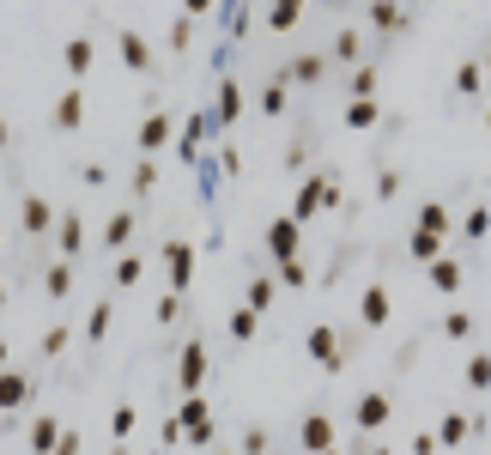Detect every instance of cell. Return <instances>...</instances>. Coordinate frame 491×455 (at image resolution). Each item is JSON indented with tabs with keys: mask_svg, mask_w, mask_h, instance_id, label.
<instances>
[{
	"mask_svg": "<svg viewBox=\"0 0 491 455\" xmlns=\"http://www.w3.org/2000/svg\"><path fill=\"white\" fill-rule=\"evenodd\" d=\"M340 207V182L334 176H304L297 182V201H291V219L297 225H310V219H321V212Z\"/></svg>",
	"mask_w": 491,
	"mask_h": 455,
	"instance_id": "6da1fadb",
	"label": "cell"
},
{
	"mask_svg": "<svg viewBox=\"0 0 491 455\" xmlns=\"http://www.w3.org/2000/svg\"><path fill=\"white\" fill-rule=\"evenodd\" d=\"M158 261H164V280H170V291L182 298V291L194 285V267H201V249H194V243H164V249H158Z\"/></svg>",
	"mask_w": 491,
	"mask_h": 455,
	"instance_id": "7a4b0ae2",
	"label": "cell"
},
{
	"mask_svg": "<svg viewBox=\"0 0 491 455\" xmlns=\"http://www.w3.org/2000/svg\"><path fill=\"white\" fill-rule=\"evenodd\" d=\"M304 347H310V358H316L328 377H340V371H346V352H340V328H334V322H316V328L304 334Z\"/></svg>",
	"mask_w": 491,
	"mask_h": 455,
	"instance_id": "3957f363",
	"label": "cell"
},
{
	"mask_svg": "<svg viewBox=\"0 0 491 455\" xmlns=\"http://www.w3.org/2000/svg\"><path fill=\"white\" fill-rule=\"evenodd\" d=\"M237 116H243V85H237V79H218V92H212V109H207V128H218V134H225Z\"/></svg>",
	"mask_w": 491,
	"mask_h": 455,
	"instance_id": "277c9868",
	"label": "cell"
},
{
	"mask_svg": "<svg viewBox=\"0 0 491 455\" xmlns=\"http://www.w3.org/2000/svg\"><path fill=\"white\" fill-rule=\"evenodd\" d=\"M207 347H201V340H188V347H182V358H176V388H182V395H201V383H207Z\"/></svg>",
	"mask_w": 491,
	"mask_h": 455,
	"instance_id": "5b68a950",
	"label": "cell"
},
{
	"mask_svg": "<svg viewBox=\"0 0 491 455\" xmlns=\"http://www.w3.org/2000/svg\"><path fill=\"white\" fill-rule=\"evenodd\" d=\"M297 243H304V225H297L291 212H280V219L267 225V255H273V261H297Z\"/></svg>",
	"mask_w": 491,
	"mask_h": 455,
	"instance_id": "8992f818",
	"label": "cell"
},
{
	"mask_svg": "<svg viewBox=\"0 0 491 455\" xmlns=\"http://www.w3.org/2000/svg\"><path fill=\"white\" fill-rule=\"evenodd\" d=\"M91 61H98V43H91V36H67V43H61V73H67L73 85L91 73Z\"/></svg>",
	"mask_w": 491,
	"mask_h": 455,
	"instance_id": "52a82bcc",
	"label": "cell"
},
{
	"mask_svg": "<svg viewBox=\"0 0 491 455\" xmlns=\"http://www.w3.org/2000/svg\"><path fill=\"white\" fill-rule=\"evenodd\" d=\"M297 443H304V455H328V450H334V419H328V413H304Z\"/></svg>",
	"mask_w": 491,
	"mask_h": 455,
	"instance_id": "ba28073f",
	"label": "cell"
},
{
	"mask_svg": "<svg viewBox=\"0 0 491 455\" xmlns=\"http://www.w3.org/2000/svg\"><path fill=\"white\" fill-rule=\"evenodd\" d=\"M388 413H394V401H388L383 388H370V395H358V407H352V419H358V431H383Z\"/></svg>",
	"mask_w": 491,
	"mask_h": 455,
	"instance_id": "9c48e42d",
	"label": "cell"
},
{
	"mask_svg": "<svg viewBox=\"0 0 491 455\" xmlns=\"http://www.w3.org/2000/svg\"><path fill=\"white\" fill-rule=\"evenodd\" d=\"M55 249H61V261H73L85 249V219L79 212H55Z\"/></svg>",
	"mask_w": 491,
	"mask_h": 455,
	"instance_id": "30bf717a",
	"label": "cell"
},
{
	"mask_svg": "<svg viewBox=\"0 0 491 455\" xmlns=\"http://www.w3.org/2000/svg\"><path fill=\"white\" fill-rule=\"evenodd\" d=\"M358 315H364V328H388V315H394V298H388V285H364V298H358Z\"/></svg>",
	"mask_w": 491,
	"mask_h": 455,
	"instance_id": "8fae6325",
	"label": "cell"
},
{
	"mask_svg": "<svg viewBox=\"0 0 491 455\" xmlns=\"http://www.w3.org/2000/svg\"><path fill=\"white\" fill-rule=\"evenodd\" d=\"M55 201H43V195H25V207H19V225L31 231V237H43V231H55Z\"/></svg>",
	"mask_w": 491,
	"mask_h": 455,
	"instance_id": "7c38bea8",
	"label": "cell"
},
{
	"mask_svg": "<svg viewBox=\"0 0 491 455\" xmlns=\"http://www.w3.org/2000/svg\"><path fill=\"white\" fill-rule=\"evenodd\" d=\"M170 419H176V431L188 437V431H201V425H212V401H207V395H182V407H176Z\"/></svg>",
	"mask_w": 491,
	"mask_h": 455,
	"instance_id": "4fadbf2b",
	"label": "cell"
},
{
	"mask_svg": "<svg viewBox=\"0 0 491 455\" xmlns=\"http://www.w3.org/2000/svg\"><path fill=\"white\" fill-rule=\"evenodd\" d=\"M25 401H31V377L6 364V371H0V413H19Z\"/></svg>",
	"mask_w": 491,
	"mask_h": 455,
	"instance_id": "5bb4252c",
	"label": "cell"
},
{
	"mask_svg": "<svg viewBox=\"0 0 491 455\" xmlns=\"http://www.w3.org/2000/svg\"><path fill=\"white\" fill-rule=\"evenodd\" d=\"M115 49H122V68L128 73H152V43L140 31H122L115 36Z\"/></svg>",
	"mask_w": 491,
	"mask_h": 455,
	"instance_id": "9a60e30c",
	"label": "cell"
},
{
	"mask_svg": "<svg viewBox=\"0 0 491 455\" xmlns=\"http://www.w3.org/2000/svg\"><path fill=\"white\" fill-rule=\"evenodd\" d=\"M170 140H176V116L158 109V116H146L140 122V152H158V146H170Z\"/></svg>",
	"mask_w": 491,
	"mask_h": 455,
	"instance_id": "2e32d148",
	"label": "cell"
},
{
	"mask_svg": "<svg viewBox=\"0 0 491 455\" xmlns=\"http://www.w3.org/2000/svg\"><path fill=\"white\" fill-rule=\"evenodd\" d=\"M321 73H328V55H297L280 79H285V85H321Z\"/></svg>",
	"mask_w": 491,
	"mask_h": 455,
	"instance_id": "e0dca14e",
	"label": "cell"
},
{
	"mask_svg": "<svg viewBox=\"0 0 491 455\" xmlns=\"http://www.w3.org/2000/svg\"><path fill=\"white\" fill-rule=\"evenodd\" d=\"M79 122H85V92L73 85V92H61V104H55V128H61V134H73Z\"/></svg>",
	"mask_w": 491,
	"mask_h": 455,
	"instance_id": "ac0fdd59",
	"label": "cell"
},
{
	"mask_svg": "<svg viewBox=\"0 0 491 455\" xmlns=\"http://www.w3.org/2000/svg\"><path fill=\"white\" fill-rule=\"evenodd\" d=\"M128 243H134V212L122 207V212H109V225H104V249H115V255H122Z\"/></svg>",
	"mask_w": 491,
	"mask_h": 455,
	"instance_id": "d6986e66",
	"label": "cell"
},
{
	"mask_svg": "<svg viewBox=\"0 0 491 455\" xmlns=\"http://www.w3.org/2000/svg\"><path fill=\"white\" fill-rule=\"evenodd\" d=\"M207 116H188V122H182V140H176V152H182V158H201V146H207Z\"/></svg>",
	"mask_w": 491,
	"mask_h": 455,
	"instance_id": "ffe728a7",
	"label": "cell"
},
{
	"mask_svg": "<svg viewBox=\"0 0 491 455\" xmlns=\"http://www.w3.org/2000/svg\"><path fill=\"white\" fill-rule=\"evenodd\" d=\"M455 92H461V98H479V92H486V61H479V55L455 68Z\"/></svg>",
	"mask_w": 491,
	"mask_h": 455,
	"instance_id": "44dd1931",
	"label": "cell"
},
{
	"mask_svg": "<svg viewBox=\"0 0 491 455\" xmlns=\"http://www.w3.org/2000/svg\"><path fill=\"white\" fill-rule=\"evenodd\" d=\"M431 285H437V291H461V285H467V267L437 255V261H431Z\"/></svg>",
	"mask_w": 491,
	"mask_h": 455,
	"instance_id": "7402d4cb",
	"label": "cell"
},
{
	"mask_svg": "<svg viewBox=\"0 0 491 455\" xmlns=\"http://www.w3.org/2000/svg\"><path fill=\"white\" fill-rule=\"evenodd\" d=\"M467 431H473V419H467V413H449V419L437 425V450H461Z\"/></svg>",
	"mask_w": 491,
	"mask_h": 455,
	"instance_id": "603a6c76",
	"label": "cell"
},
{
	"mask_svg": "<svg viewBox=\"0 0 491 455\" xmlns=\"http://www.w3.org/2000/svg\"><path fill=\"white\" fill-rule=\"evenodd\" d=\"M297 19H304V0H267V25L273 31H297Z\"/></svg>",
	"mask_w": 491,
	"mask_h": 455,
	"instance_id": "cb8c5ba5",
	"label": "cell"
},
{
	"mask_svg": "<svg viewBox=\"0 0 491 455\" xmlns=\"http://www.w3.org/2000/svg\"><path fill=\"white\" fill-rule=\"evenodd\" d=\"M109 280L122 285V291H134V285L146 280V261H140V255H115V267H109Z\"/></svg>",
	"mask_w": 491,
	"mask_h": 455,
	"instance_id": "d4e9b609",
	"label": "cell"
},
{
	"mask_svg": "<svg viewBox=\"0 0 491 455\" xmlns=\"http://www.w3.org/2000/svg\"><path fill=\"white\" fill-rule=\"evenodd\" d=\"M55 437H61V419H31V455H55Z\"/></svg>",
	"mask_w": 491,
	"mask_h": 455,
	"instance_id": "484cf974",
	"label": "cell"
},
{
	"mask_svg": "<svg viewBox=\"0 0 491 455\" xmlns=\"http://www.w3.org/2000/svg\"><path fill=\"white\" fill-rule=\"evenodd\" d=\"M376 116H383L376 98H352V104H346V128H352V134H364V128H376Z\"/></svg>",
	"mask_w": 491,
	"mask_h": 455,
	"instance_id": "4316f807",
	"label": "cell"
},
{
	"mask_svg": "<svg viewBox=\"0 0 491 455\" xmlns=\"http://www.w3.org/2000/svg\"><path fill=\"white\" fill-rule=\"evenodd\" d=\"M370 25H376V31H400V25H407L400 0H370Z\"/></svg>",
	"mask_w": 491,
	"mask_h": 455,
	"instance_id": "83f0119b",
	"label": "cell"
},
{
	"mask_svg": "<svg viewBox=\"0 0 491 455\" xmlns=\"http://www.w3.org/2000/svg\"><path fill=\"white\" fill-rule=\"evenodd\" d=\"M243 310H255V315L273 310V274H255V280H249V304Z\"/></svg>",
	"mask_w": 491,
	"mask_h": 455,
	"instance_id": "f1b7e54d",
	"label": "cell"
},
{
	"mask_svg": "<svg viewBox=\"0 0 491 455\" xmlns=\"http://www.w3.org/2000/svg\"><path fill=\"white\" fill-rule=\"evenodd\" d=\"M419 231H431V237H449V207H443V201H424V207H419Z\"/></svg>",
	"mask_w": 491,
	"mask_h": 455,
	"instance_id": "f546056e",
	"label": "cell"
},
{
	"mask_svg": "<svg viewBox=\"0 0 491 455\" xmlns=\"http://www.w3.org/2000/svg\"><path fill=\"white\" fill-rule=\"evenodd\" d=\"M285 104H291V85L273 73V79H267V92H261V116H285Z\"/></svg>",
	"mask_w": 491,
	"mask_h": 455,
	"instance_id": "4dcf8cb0",
	"label": "cell"
},
{
	"mask_svg": "<svg viewBox=\"0 0 491 455\" xmlns=\"http://www.w3.org/2000/svg\"><path fill=\"white\" fill-rule=\"evenodd\" d=\"M43 291H49V298H67V291H73V261H49V274H43Z\"/></svg>",
	"mask_w": 491,
	"mask_h": 455,
	"instance_id": "1f68e13d",
	"label": "cell"
},
{
	"mask_svg": "<svg viewBox=\"0 0 491 455\" xmlns=\"http://www.w3.org/2000/svg\"><path fill=\"white\" fill-rule=\"evenodd\" d=\"M109 322H115V304H91V315H85V340H104Z\"/></svg>",
	"mask_w": 491,
	"mask_h": 455,
	"instance_id": "d6a6232c",
	"label": "cell"
},
{
	"mask_svg": "<svg viewBox=\"0 0 491 455\" xmlns=\"http://www.w3.org/2000/svg\"><path fill=\"white\" fill-rule=\"evenodd\" d=\"M134 425H140L134 407H115V413H109V437H115V443H128V437H134Z\"/></svg>",
	"mask_w": 491,
	"mask_h": 455,
	"instance_id": "836d02e7",
	"label": "cell"
},
{
	"mask_svg": "<svg viewBox=\"0 0 491 455\" xmlns=\"http://www.w3.org/2000/svg\"><path fill=\"white\" fill-rule=\"evenodd\" d=\"M225 328H231V340H255L261 315H255V310H231V322H225Z\"/></svg>",
	"mask_w": 491,
	"mask_h": 455,
	"instance_id": "e575fe53",
	"label": "cell"
},
{
	"mask_svg": "<svg viewBox=\"0 0 491 455\" xmlns=\"http://www.w3.org/2000/svg\"><path fill=\"white\" fill-rule=\"evenodd\" d=\"M443 255V237H431V231H413V261H437Z\"/></svg>",
	"mask_w": 491,
	"mask_h": 455,
	"instance_id": "d590c367",
	"label": "cell"
},
{
	"mask_svg": "<svg viewBox=\"0 0 491 455\" xmlns=\"http://www.w3.org/2000/svg\"><path fill=\"white\" fill-rule=\"evenodd\" d=\"M376 79H383V73H376L370 61H364V68L352 73V98H376Z\"/></svg>",
	"mask_w": 491,
	"mask_h": 455,
	"instance_id": "8d00e7d4",
	"label": "cell"
},
{
	"mask_svg": "<svg viewBox=\"0 0 491 455\" xmlns=\"http://www.w3.org/2000/svg\"><path fill=\"white\" fill-rule=\"evenodd\" d=\"M443 334H449V340H467V334H473V315H467V310H449V315H443Z\"/></svg>",
	"mask_w": 491,
	"mask_h": 455,
	"instance_id": "74e56055",
	"label": "cell"
},
{
	"mask_svg": "<svg viewBox=\"0 0 491 455\" xmlns=\"http://www.w3.org/2000/svg\"><path fill=\"white\" fill-rule=\"evenodd\" d=\"M280 267V285H310V267H304V255L297 261H273Z\"/></svg>",
	"mask_w": 491,
	"mask_h": 455,
	"instance_id": "f35d334b",
	"label": "cell"
},
{
	"mask_svg": "<svg viewBox=\"0 0 491 455\" xmlns=\"http://www.w3.org/2000/svg\"><path fill=\"white\" fill-rule=\"evenodd\" d=\"M486 383H491V364H486V358H467V388L486 395Z\"/></svg>",
	"mask_w": 491,
	"mask_h": 455,
	"instance_id": "ab89813d",
	"label": "cell"
},
{
	"mask_svg": "<svg viewBox=\"0 0 491 455\" xmlns=\"http://www.w3.org/2000/svg\"><path fill=\"white\" fill-rule=\"evenodd\" d=\"M334 61H358V31H340V36H334Z\"/></svg>",
	"mask_w": 491,
	"mask_h": 455,
	"instance_id": "60d3db41",
	"label": "cell"
},
{
	"mask_svg": "<svg viewBox=\"0 0 491 455\" xmlns=\"http://www.w3.org/2000/svg\"><path fill=\"white\" fill-rule=\"evenodd\" d=\"M152 315H158V322H164V328H170L176 315H182V298H176V291H164V298H158V310H152Z\"/></svg>",
	"mask_w": 491,
	"mask_h": 455,
	"instance_id": "b9f144b4",
	"label": "cell"
},
{
	"mask_svg": "<svg viewBox=\"0 0 491 455\" xmlns=\"http://www.w3.org/2000/svg\"><path fill=\"white\" fill-rule=\"evenodd\" d=\"M376 195L394 201V195H400V171H383V176H376Z\"/></svg>",
	"mask_w": 491,
	"mask_h": 455,
	"instance_id": "7bdbcfd3",
	"label": "cell"
},
{
	"mask_svg": "<svg viewBox=\"0 0 491 455\" xmlns=\"http://www.w3.org/2000/svg\"><path fill=\"white\" fill-rule=\"evenodd\" d=\"M134 188L152 195V188H158V164H140V171H134Z\"/></svg>",
	"mask_w": 491,
	"mask_h": 455,
	"instance_id": "ee69618b",
	"label": "cell"
},
{
	"mask_svg": "<svg viewBox=\"0 0 491 455\" xmlns=\"http://www.w3.org/2000/svg\"><path fill=\"white\" fill-rule=\"evenodd\" d=\"M67 347V322H61V328H49V334H43V352H49V358H55V352Z\"/></svg>",
	"mask_w": 491,
	"mask_h": 455,
	"instance_id": "f6af8a7d",
	"label": "cell"
},
{
	"mask_svg": "<svg viewBox=\"0 0 491 455\" xmlns=\"http://www.w3.org/2000/svg\"><path fill=\"white\" fill-rule=\"evenodd\" d=\"M467 237H473V243L486 237V207H473V212H467Z\"/></svg>",
	"mask_w": 491,
	"mask_h": 455,
	"instance_id": "bcb514c9",
	"label": "cell"
},
{
	"mask_svg": "<svg viewBox=\"0 0 491 455\" xmlns=\"http://www.w3.org/2000/svg\"><path fill=\"white\" fill-rule=\"evenodd\" d=\"M261 450H267V431L255 425V431H249V437H243V455H261Z\"/></svg>",
	"mask_w": 491,
	"mask_h": 455,
	"instance_id": "7dc6e473",
	"label": "cell"
},
{
	"mask_svg": "<svg viewBox=\"0 0 491 455\" xmlns=\"http://www.w3.org/2000/svg\"><path fill=\"white\" fill-rule=\"evenodd\" d=\"M170 49H188V19H170Z\"/></svg>",
	"mask_w": 491,
	"mask_h": 455,
	"instance_id": "c3c4849f",
	"label": "cell"
},
{
	"mask_svg": "<svg viewBox=\"0 0 491 455\" xmlns=\"http://www.w3.org/2000/svg\"><path fill=\"white\" fill-rule=\"evenodd\" d=\"M55 455H79V431H61L55 437Z\"/></svg>",
	"mask_w": 491,
	"mask_h": 455,
	"instance_id": "681fc988",
	"label": "cell"
},
{
	"mask_svg": "<svg viewBox=\"0 0 491 455\" xmlns=\"http://www.w3.org/2000/svg\"><path fill=\"white\" fill-rule=\"evenodd\" d=\"M212 6H218V0H182V12H188V19H207Z\"/></svg>",
	"mask_w": 491,
	"mask_h": 455,
	"instance_id": "f907efd6",
	"label": "cell"
},
{
	"mask_svg": "<svg viewBox=\"0 0 491 455\" xmlns=\"http://www.w3.org/2000/svg\"><path fill=\"white\" fill-rule=\"evenodd\" d=\"M413 455H437V437H431V431H419V437H413Z\"/></svg>",
	"mask_w": 491,
	"mask_h": 455,
	"instance_id": "816d5d0a",
	"label": "cell"
},
{
	"mask_svg": "<svg viewBox=\"0 0 491 455\" xmlns=\"http://www.w3.org/2000/svg\"><path fill=\"white\" fill-rule=\"evenodd\" d=\"M6 364H12V347H6V340H0V371H6Z\"/></svg>",
	"mask_w": 491,
	"mask_h": 455,
	"instance_id": "f5cc1de1",
	"label": "cell"
},
{
	"mask_svg": "<svg viewBox=\"0 0 491 455\" xmlns=\"http://www.w3.org/2000/svg\"><path fill=\"white\" fill-rule=\"evenodd\" d=\"M6 140H12V128H6V116H0V146H6Z\"/></svg>",
	"mask_w": 491,
	"mask_h": 455,
	"instance_id": "db71d44e",
	"label": "cell"
},
{
	"mask_svg": "<svg viewBox=\"0 0 491 455\" xmlns=\"http://www.w3.org/2000/svg\"><path fill=\"white\" fill-rule=\"evenodd\" d=\"M0 310H6V280H0Z\"/></svg>",
	"mask_w": 491,
	"mask_h": 455,
	"instance_id": "11a10c76",
	"label": "cell"
},
{
	"mask_svg": "<svg viewBox=\"0 0 491 455\" xmlns=\"http://www.w3.org/2000/svg\"><path fill=\"white\" fill-rule=\"evenodd\" d=\"M0 237H6V225H0Z\"/></svg>",
	"mask_w": 491,
	"mask_h": 455,
	"instance_id": "9f6ffc18",
	"label": "cell"
},
{
	"mask_svg": "<svg viewBox=\"0 0 491 455\" xmlns=\"http://www.w3.org/2000/svg\"><path fill=\"white\" fill-rule=\"evenodd\" d=\"M115 455H128V450H115Z\"/></svg>",
	"mask_w": 491,
	"mask_h": 455,
	"instance_id": "6f0895ef",
	"label": "cell"
}]
</instances>
